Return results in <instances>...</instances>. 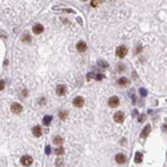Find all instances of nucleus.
Segmentation results:
<instances>
[{
	"mask_svg": "<svg viewBox=\"0 0 167 167\" xmlns=\"http://www.w3.org/2000/svg\"><path fill=\"white\" fill-rule=\"evenodd\" d=\"M127 47H124V46H119V47L116 48V56L118 58H124L127 55Z\"/></svg>",
	"mask_w": 167,
	"mask_h": 167,
	"instance_id": "nucleus-1",
	"label": "nucleus"
},
{
	"mask_svg": "<svg viewBox=\"0 0 167 167\" xmlns=\"http://www.w3.org/2000/svg\"><path fill=\"white\" fill-rule=\"evenodd\" d=\"M21 164L23 166H31L32 164V162H34V159H32V157H30V155H23L20 159Z\"/></svg>",
	"mask_w": 167,
	"mask_h": 167,
	"instance_id": "nucleus-2",
	"label": "nucleus"
},
{
	"mask_svg": "<svg viewBox=\"0 0 167 167\" xmlns=\"http://www.w3.org/2000/svg\"><path fill=\"white\" fill-rule=\"evenodd\" d=\"M108 106L111 107V108L118 107L119 106V98H118V96H111V98L108 99Z\"/></svg>",
	"mask_w": 167,
	"mask_h": 167,
	"instance_id": "nucleus-3",
	"label": "nucleus"
},
{
	"mask_svg": "<svg viewBox=\"0 0 167 167\" xmlns=\"http://www.w3.org/2000/svg\"><path fill=\"white\" fill-rule=\"evenodd\" d=\"M72 104H74V107H83V104H84V99L82 98V96H76L74 100H72Z\"/></svg>",
	"mask_w": 167,
	"mask_h": 167,
	"instance_id": "nucleus-4",
	"label": "nucleus"
},
{
	"mask_svg": "<svg viewBox=\"0 0 167 167\" xmlns=\"http://www.w3.org/2000/svg\"><path fill=\"white\" fill-rule=\"evenodd\" d=\"M11 110H12L14 114H20L21 111H23V107H21V104H19V103H14V104L11 106Z\"/></svg>",
	"mask_w": 167,
	"mask_h": 167,
	"instance_id": "nucleus-5",
	"label": "nucleus"
},
{
	"mask_svg": "<svg viewBox=\"0 0 167 167\" xmlns=\"http://www.w3.org/2000/svg\"><path fill=\"white\" fill-rule=\"evenodd\" d=\"M114 120H115L116 123H122L123 120H124V114H123L122 111H118V112L114 115Z\"/></svg>",
	"mask_w": 167,
	"mask_h": 167,
	"instance_id": "nucleus-6",
	"label": "nucleus"
},
{
	"mask_svg": "<svg viewBox=\"0 0 167 167\" xmlns=\"http://www.w3.org/2000/svg\"><path fill=\"white\" fill-rule=\"evenodd\" d=\"M66 92H67V87H66L64 84H60V86L56 87V94H58L59 96H63Z\"/></svg>",
	"mask_w": 167,
	"mask_h": 167,
	"instance_id": "nucleus-7",
	"label": "nucleus"
},
{
	"mask_svg": "<svg viewBox=\"0 0 167 167\" xmlns=\"http://www.w3.org/2000/svg\"><path fill=\"white\" fill-rule=\"evenodd\" d=\"M150 132H151V126H150V124H147V126L144 127V130L142 131V134H140V137H142V138H147Z\"/></svg>",
	"mask_w": 167,
	"mask_h": 167,
	"instance_id": "nucleus-8",
	"label": "nucleus"
},
{
	"mask_svg": "<svg viewBox=\"0 0 167 167\" xmlns=\"http://www.w3.org/2000/svg\"><path fill=\"white\" fill-rule=\"evenodd\" d=\"M76 48H78L79 52H84L87 50V44H86L84 41H79L78 44H76Z\"/></svg>",
	"mask_w": 167,
	"mask_h": 167,
	"instance_id": "nucleus-9",
	"label": "nucleus"
},
{
	"mask_svg": "<svg viewBox=\"0 0 167 167\" xmlns=\"http://www.w3.org/2000/svg\"><path fill=\"white\" fill-rule=\"evenodd\" d=\"M115 160H116V163H119V164L124 163V162H126V155H123V154H118V155L115 157Z\"/></svg>",
	"mask_w": 167,
	"mask_h": 167,
	"instance_id": "nucleus-10",
	"label": "nucleus"
},
{
	"mask_svg": "<svg viewBox=\"0 0 167 167\" xmlns=\"http://www.w3.org/2000/svg\"><path fill=\"white\" fill-rule=\"evenodd\" d=\"M32 31H34L35 34H41V32L44 31V27H43L41 24H35L34 28H32Z\"/></svg>",
	"mask_w": 167,
	"mask_h": 167,
	"instance_id": "nucleus-11",
	"label": "nucleus"
},
{
	"mask_svg": "<svg viewBox=\"0 0 167 167\" xmlns=\"http://www.w3.org/2000/svg\"><path fill=\"white\" fill-rule=\"evenodd\" d=\"M32 134H34L35 137H40V135H41V128H40V126H35L34 128H32Z\"/></svg>",
	"mask_w": 167,
	"mask_h": 167,
	"instance_id": "nucleus-12",
	"label": "nucleus"
},
{
	"mask_svg": "<svg viewBox=\"0 0 167 167\" xmlns=\"http://www.w3.org/2000/svg\"><path fill=\"white\" fill-rule=\"evenodd\" d=\"M59 118H60L61 120H66L67 118H68V111H66V110L60 111V112H59Z\"/></svg>",
	"mask_w": 167,
	"mask_h": 167,
	"instance_id": "nucleus-13",
	"label": "nucleus"
},
{
	"mask_svg": "<svg viewBox=\"0 0 167 167\" xmlns=\"http://www.w3.org/2000/svg\"><path fill=\"white\" fill-rule=\"evenodd\" d=\"M118 84H119V86H127V84H128V79L119 78V79H118Z\"/></svg>",
	"mask_w": 167,
	"mask_h": 167,
	"instance_id": "nucleus-14",
	"label": "nucleus"
},
{
	"mask_svg": "<svg viewBox=\"0 0 167 167\" xmlns=\"http://www.w3.org/2000/svg\"><path fill=\"white\" fill-rule=\"evenodd\" d=\"M51 120H52V116H50V115L44 116V119H43V124H44V126H48V124L51 123Z\"/></svg>",
	"mask_w": 167,
	"mask_h": 167,
	"instance_id": "nucleus-15",
	"label": "nucleus"
},
{
	"mask_svg": "<svg viewBox=\"0 0 167 167\" xmlns=\"http://www.w3.org/2000/svg\"><path fill=\"white\" fill-rule=\"evenodd\" d=\"M142 158H143L142 152H137V154H135V162H137V163H140V162H142Z\"/></svg>",
	"mask_w": 167,
	"mask_h": 167,
	"instance_id": "nucleus-16",
	"label": "nucleus"
},
{
	"mask_svg": "<svg viewBox=\"0 0 167 167\" xmlns=\"http://www.w3.org/2000/svg\"><path fill=\"white\" fill-rule=\"evenodd\" d=\"M54 143L56 144V146H58V144H61L63 143V139H61L60 137H55L54 138Z\"/></svg>",
	"mask_w": 167,
	"mask_h": 167,
	"instance_id": "nucleus-17",
	"label": "nucleus"
},
{
	"mask_svg": "<svg viewBox=\"0 0 167 167\" xmlns=\"http://www.w3.org/2000/svg\"><path fill=\"white\" fill-rule=\"evenodd\" d=\"M23 40H24V41H27V43H30V41H31V36H30L28 34L23 35Z\"/></svg>",
	"mask_w": 167,
	"mask_h": 167,
	"instance_id": "nucleus-18",
	"label": "nucleus"
},
{
	"mask_svg": "<svg viewBox=\"0 0 167 167\" xmlns=\"http://www.w3.org/2000/svg\"><path fill=\"white\" fill-rule=\"evenodd\" d=\"M55 152H56V155H61V154H64V148H63V147H59Z\"/></svg>",
	"mask_w": 167,
	"mask_h": 167,
	"instance_id": "nucleus-19",
	"label": "nucleus"
},
{
	"mask_svg": "<svg viewBox=\"0 0 167 167\" xmlns=\"http://www.w3.org/2000/svg\"><path fill=\"white\" fill-rule=\"evenodd\" d=\"M100 1H102V0H94V1L91 3V5H92V7H96V5L100 3Z\"/></svg>",
	"mask_w": 167,
	"mask_h": 167,
	"instance_id": "nucleus-20",
	"label": "nucleus"
},
{
	"mask_svg": "<svg viewBox=\"0 0 167 167\" xmlns=\"http://www.w3.org/2000/svg\"><path fill=\"white\" fill-rule=\"evenodd\" d=\"M55 164H56V166H61V164H63V159H58L55 162Z\"/></svg>",
	"mask_w": 167,
	"mask_h": 167,
	"instance_id": "nucleus-21",
	"label": "nucleus"
},
{
	"mask_svg": "<svg viewBox=\"0 0 167 167\" xmlns=\"http://www.w3.org/2000/svg\"><path fill=\"white\" fill-rule=\"evenodd\" d=\"M139 92H140V95H143V96H144V95H147V91H146V90H143V88H140V91H139Z\"/></svg>",
	"mask_w": 167,
	"mask_h": 167,
	"instance_id": "nucleus-22",
	"label": "nucleus"
},
{
	"mask_svg": "<svg viewBox=\"0 0 167 167\" xmlns=\"http://www.w3.org/2000/svg\"><path fill=\"white\" fill-rule=\"evenodd\" d=\"M51 152V148H50V146H47L46 147V154H50Z\"/></svg>",
	"mask_w": 167,
	"mask_h": 167,
	"instance_id": "nucleus-23",
	"label": "nucleus"
},
{
	"mask_svg": "<svg viewBox=\"0 0 167 167\" xmlns=\"http://www.w3.org/2000/svg\"><path fill=\"white\" fill-rule=\"evenodd\" d=\"M3 88H4V82L1 80V82H0V90H3Z\"/></svg>",
	"mask_w": 167,
	"mask_h": 167,
	"instance_id": "nucleus-24",
	"label": "nucleus"
},
{
	"mask_svg": "<svg viewBox=\"0 0 167 167\" xmlns=\"http://www.w3.org/2000/svg\"><path fill=\"white\" fill-rule=\"evenodd\" d=\"M21 94H23V96H27L28 91H27V90H23V92H21Z\"/></svg>",
	"mask_w": 167,
	"mask_h": 167,
	"instance_id": "nucleus-25",
	"label": "nucleus"
},
{
	"mask_svg": "<svg viewBox=\"0 0 167 167\" xmlns=\"http://www.w3.org/2000/svg\"><path fill=\"white\" fill-rule=\"evenodd\" d=\"M118 70H119V71H123V70H124V66H119V67H118Z\"/></svg>",
	"mask_w": 167,
	"mask_h": 167,
	"instance_id": "nucleus-26",
	"label": "nucleus"
},
{
	"mask_svg": "<svg viewBox=\"0 0 167 167\" xmlns=\"http://www.w3.org/2000/svg\"><path fill=\"white\" fill-rule=\"evenodd\" d=\"M96 79H98V80H100V79H103V75H98V76H96Z\"/></svg>",
	"mask_w": 167,
	"mask_h": 167,
	"instance_id": "nucleus-27",
	"label": "nucleus"
},
{
	"mask_svg": "<svg viewBox=\"0 0 167 167\" xmlns=\"http://www.w3.org/2000/svg\"><path fill=\"white\" fill-rule=\"evenodd\" d=\"M83 1H87V0H83Z\"/></svg>",
	"mask_w": 167,
	"mask_h": 167,
	"instance_id": "nucleus-28",
	"label": "nucleus"
}]
</instances>
